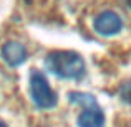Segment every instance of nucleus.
Segmentation results:
<instances>
[{"label": "nucleus", "instance_id": "obj_1", "mask_svg": "<svg viewBox=\"0 0 131 127\" xmlns=\"http://www.w3.org/2000/svg\"><path fill=\"white\" fill-rule=\"evenodd\" d=\"M48 71L63 79H80L85 74V61L75 51L57 50L47 54L45 60Z\"/></svg>", "mask_w": 131, "mask_h": 127}, {"label": "nucleus", "instance_id": "obj_7", "mask_svg": "<svg viewBox=\"0 0 131 127\" xmlns=\"http://www.w3.org/2000/svg\"><path fill=\"white\" fill-rule=\"evenodd\" d=\"M0 127H7V124H5L3 121H0Z\"/></svg>", "mask_w": 131, "mask_h": 127}, {"label": "nucleus", "instance_id": "obj_6", "mask_svg": "<svg viewBox=\"0 0 131 127\" xmlns=\"http://www.w3.org/2000/svg\"><path fill=\"white\" fill-rule=\"evenodd\" d=\"M121 97H123V101L131 102V83H126L125 86H123V89H121Z\"/></svg>", "mask_w": 131, "mask_h": 127}, {"label": "nucleus", "instance_id": "obj_2", "mask_svg": "<svg viewBox=\"0 0 131 127\" xmlns=\"http://www.w3.org/2000/svg\"><path fill=\"white\" fill-rule=\"evenodd\" d=\"M30 97L38 109H51L57 106V94L51 91L47 78L37 69L30 73Z\"/></svg>", "mask_w": 131, "mask_h": 127}, {"label": "nucleus", "instance_id": "obj_8", "mask_svg": "<svg viewBox=\"0 0 131 127\" xmlns=\"http://www.w3.org/2000/svg\"><path fill=\"white\" fill-rule=\"evenodd\" d=\"M128 3H129V7H131V0H128Z\"/></svg>", "mask_w": 131, "mask_h": 127}, {"label": "nucleus", "instance_id": "obj_5", "mask_svg": "<svg viewBox=\"0 0 131 127\" xmlns=\"http://www.w3.org/2000/svg\"><path fill=\"white\" fill-rule=\"evenodd\" d=\"M78 127H103L105 125V114L98 104L86 106L85 111L78 116Z\"/></svg>", "mask_w": 131, "mask_h": 127}, {"label": "nucleus", "instance_id": "obj_4", "mask_svg": "<svg viewBox=\"0 0 131 127\" xmlns=\"http://www.w3.org/2000/svg\"><path fill=\"white\" fill-rule=\"evenodd\" d=\"M2 58L8 66H12V68L20 66L27 60V50L22 43L8 41V43L3 45V48H2Z\"/></svg>", "mask_w": 131, "mask_h": 127}, {"label": "nucleus", "instance_id": "obj_3", "mask_svg": "<svg viewBox=\"0 0 131 127\" xmlns=\"http://www.w3.org/2000/svg\"><path fill=\"white\" fill-rule=\"evenodd\" d=\"M95 30L100 33V35H105V36H111L116 35V33L121 32V26L123 22L115 12L111 10H106V12L100 13L98 17L95 18Z\"/></svg>", "mask_w": 131, "mask_h": 127}]
</instances>
